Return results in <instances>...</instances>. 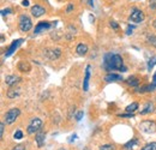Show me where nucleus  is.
Segmentation results:
<instances>
[{
  "mask_svg": "<svg viewBox=\"0 0 156 150\" xmlns=\"http://www.w3.org/2000/svg\"><path fill=\"white\" fill-rule=\"evenodd\" d=\"M103 66L105 70L107 71H113V70H119L121 72H125L127 69L124 66V60L121 55L115 54V53H108L105 55L103 59Z\"/></svg>",
  "mask_w": 156,
  "mask_h": 150,
  "instance_id": "1",
  "label": "nucleus"
},
{
  "mask_svg": "<svg viewBox=\"0 0 156 150\" xmlns=\"http://www.w3.org/2000/svg\"><path fill=\"white\" fill-rule=\"evenodd\" d=\"M42 126H43L42 120L39 119V118H34V119H31V121L29 123V125H28V127H27V132H28L29 134H35V133H37V132L41 131Z\"/></svg>",
  "mask_w": 156,
  "mask_h": 150,
  "instance_id": "2",
  "label": "nucleus"
},
{
  "mask_svg": "<svg viewBox=\"0 0 156 150\" xmlns=\"http://www.w3.org/2000/svg\"><path fill=\"white\" fill-rule=\"evenodd\" d=\"M139 130L144 133H154L156 132V123L153 120H143L139 124Z\"/></svg>",
  "mask_w": 156,
  "mask_h": 150,
  "instance_id": "3",
  "label": "nucleus"
},
{
  "mask_svg": "<svg viewBox=\"0 0 156 150\" xmlns=\"http://www.w3.org/2000/svg\"><path fill=\"white\" fill-rule=\"evenodd\" d=\"M33 28V23H31V19L29 16L27 15H20V29L22 31L27 33L29 30H31Z\"/></svg>",
  "mask_w": 156,
  "mask_h": 150,
  "instance_id": "4",
  "label": "nucleus"
},
{
  "mask_svg": "<svg viewBox=\"0 0 156 150\" xmlns=\"http://www.w3.org/2000/svg\"><path fill=\"white\" fill-rule=\"evenodd\" d=\"M20 115V111L18 108H12V109L7 111L6 114H5V124L6 125H10V124L15 123Z\"/></svg>",
  "mask_w": 156,
  "mask_h": 150,
  "instance_id": "5",
  "label": "nucleus"
},
{
  "mask_svg": "<svg viewBox=\"0 0 156 150\" xmlns=\"http://www.w3.org/2000/svg\"><path fill=\"white\" fill-rule=\"evenodd\" d=\"M144 17L145 16H144V13L140 10L133 9L132 12H131V15H130V20L133 22V23H142L144 20Z\"/></svg>",
  "mask_w": 156,
  "mask_h": 150,
  "instance_id": "6",
  "label": "nucleus"
},
{
  "mask_svg": "<svg viewBox=\"0 0 156 150\" xmlns=\"http://www.w3.org/2000/svg\"><path fill=\"white\" fill-rule=\"evenodd\" d=\"M44 13H46L44 7H42V6H40V5H34V6L31 7V15H33L35 18H39L41 16H43Z\"/></svg>",
  "mask_w": 156,
  "mask_h": 150,
  "instance_id": "7",
  "label": "nucleus"
},
{
  "mask_svg": "<svg viewBox=\"0 0 156 150\" xmlns=\"http://www.w3.org/2000/svg\"><path fill=\"white\" fill-rule=\"evenodd\" d=\"M89 80H90V65H87L85 76H84V79H83V90L84 91L89 90Z\"/></svg>",
  "mask_w": 156,
  "mask_h": 150,
  "instance_id": "8",
  "label": "nucleus"
},
{
  "mask_svg": "<svg viewBox=\"0 0 156 150\" xmlns=\"http://www.w3.org/2000/svg\"><path fill=\"white\" fill-rule=\"evenodd\" d=\"M46 55L48 56L49 60H55V59H59L60 55H61V51L59 48H54V49H48Z\"/></svg>",
  "mask_w": 156,
  "mask_h": 150,
  "instance_id": "9",
  "label": "nucleus"
},
{
  "mask_svg": "<svg viewBox=\"0 0 156 150\" xmlns=\"http://www.w3.org/2000/svg\"><path fill=\"white\" fill-rule=\"evenodd\" d=\"M35 142H36L39 148H42L44 145V142H46V133L43 131L37 132L36 136H35Z\"/></svg>",
  "mask_w": 156,
  "mask_h": 150,
  "instance_id": "10",
  "label": "nucleus"
},
{
  "mask_svg": "<svg viewBox=\"0 0 156 150\" xmlns=\"http://www.w3.org/2000/svg\"><path fill=\"white\" fill-rule=\"evenodd\" d=\"M23 42V38H20V40H16V41H13L12 43H11V46L9 47V51L5 53V56H10L17 48H18V46H20V43Z\"/></svg>",
  "mask_w": 156,
  "mask_h": 150,
  "instance_id": "11",
  "label": "nucleus"
},
{
  "mask_svg": "<svg viewBox=\"0 0 156 150\" xmlns=\"http://www.w3.org/2000/svg\"><path fill=\"white\" fill-rule=\"evenodd\" d=\"M20 80V77H17V76H6V78H5V83L9 85V87H15L18 82Z\"/></svg>",
  "mask_w": 156,
  "mask_h": 150,
  "instance_id": "12",
  "label": "nucleus"
},
{
  "mask_svg": "<svg viewBox=\"0 0 156 150\" xmlns=\"http://www.w3.org/2000/svg\"><path fill=\"white\" fill-rule=\"evenodd\" d=\"M88 51H89V48H88V46L85 43H79L76 47V52H77L78 55H85L88 53Z\"/></svg>",
  "mask_w": 156,
  "mask_h": 150,
  "instance_id": "13",
  "label": "nucleus"
},
{
  "mask_svg": "<svg viewBox=\"0 0 156 150\" xmlns=\"http://www.w3.org/2000/svg\"><path fill=\"white\" fill-rule=\"evenodd\" d=\"M49 28H51V24H49V23H47V22L39 23V24L36 25V28H35V34H39V33L43 31V30H48Z\"/></svg>",
  "mask_w": 156,
  "mask_h": 150,
  "instance_id": "14",
  "label": "nucleus"
},
{
  "mask_svg": "<svg viewBox=\"0 0 156 150\" xmlns=\"http://www.w3.org/2000/svg\"><path fill=\"white\" fill-rule=\"evenodd\" d=\"M20 94V88H10L9 90H7V97L9 98H15V97H18Z\"/></svg>",
  "mask_w": 156,
  "mask_h": 150,
  "instance_id": "15",
  "label": "nucleus"
},
{
  "mask_svg": "<svg viewBox=\"0 0 156 150\" xmlns=\"http://www.w3.org/2000/svg\"><path fill=\"white\" fill-rule=\"evenodd\" d=\"M105 80H106L107 83L117 82V80H121V76L115 75V73H108V75L105 77Z\"/></svg>",
  "mask_w": 156,
  "mask_h": 150,
  "instance_id": "16",
  "label": "nucleus"
},
{
  "mask_svg": "<svg viewBox=\"0 0 156 150\" xmlns=\"http://www.w3.org/2000/svg\"><path fill=\"white\" fill-rule=\"evenodd\" d=\"M126 83L129 84V85H131V87H133V88H137L138 85H139V79L135 77V76H131V77H129L127 79H126Z\"/></svg>",
  "mask_w": 156,
  "mask_h": 150,
  "instance_id": "17",
  "label": "nucleus"
},
{
  "mask_svg": "<svg viewBox=\"0 0 156 150\" xmlns=\"http://www.w3.org/2000/svg\"><path fill=\"white\" fill-rule=\"evenodd\" d=\"M154 103H151V102H148L145 106H144V108L140 111V114H149V113L154 112Z\"/></svg>",
  "mask_w": 156,
  "mask_h": 150,
  "instance_id": "18",
  "label": "nucleus"
},
{
  "mask_svg": "<svg viewBox=\"0 0 156 150\" xmlns=\"http://www.w3.org/2000/svg\"><path fill=\"white\" fill-rule=\"evenodd\" d=\"M17 67H18V70L22 71V72H28V71L30 70V65H29V62H27V61H20Z\"/></svg>",
  "mask_w": 156,
  "mask_h": 150,
  "instance_id": "19",
  "label": "nucleus"
},
{
  "mask_svg": "<svg viewBox=\"0 0 156 150\" xmlns=\"http://www.w3.org/2000/svg\"><path fill=\"white\" fill-rule=\"evenodd\" d=\"M137 144H138V139H132L131 142H129V143H126V144L124 145V149H125V150H131V149H133Z\"/></svg>",
  "mask_w": 156,
  "mask_h": 150,
  "instance_id": "20",
  "label": "nucleus"
},
{
  "mask_svg": "<svg viewBox=\"0 0 156 150\" xmlns=\"http://www.w3.org/2000/svg\"><path fill=\"white\" fill-rule=\"evenodd\" d=\"M138 103L137 102H133V103H131V105H129L127 107H126V112L127 113H133L135 111H137L138 109Z\"/></svg>",
  "mask_w": 156,
  "mask_h": 150,
  "instance_id": "21",
  "label": "nucleus"
},
{
  "mask_svg": "<svg viewBox=\"0 0 156 150\" xmlns=\"http://www.w3.org/2000/svg\"><path fill=\"white\" fill-rule=\"evenodd\" d=\"M140 150H156V142H151V143L145 144Z\"/></svg>",
  "mask_w": 156,
  "mask_h": 150,
  "instance_id": "22",
  "label": "nucleus"
},
{
  "mask_svg": "<svg viewBox=\"0 0 156 150\" xmlns=\"http://www.w3.org/2000/svg\"><path fill=\"white\" fill-rule=\"evenodd\" d=\"M98 150H117V148L114 144H103L98 148Z\"/></svg>",
  "mask_w": 156,
  "mask_h": 150,
  "instance_id": "23",
  "label": "nucleus"
},
{
  "mask_svg": "<svg viewBox=\"0 0 156 150\" xmlns=\"http://www.w3.org/2000/svg\"><path fill=\"white\" fill-rule=\"evenodd\" d=\"M155 65H156V58H151V59L148 61V70L150 71Z\"/></svg>",
  "mask_w": 156,
  "mask_h": 150,
  "instance_id": "24",
  "label": "nucleus"
},
{
  "mask_svg": "<svg viewBox=\"0 0 156 150\" xmlns=\"http://www.w3.org/2000/svg\"><path fill=\"white\" fill-rule=\"evenodd\" d=\"M15 139H22L23 138V132L20 131V130H18V131H16L15 132Z\"/></svg>",
  "mask_w": 156,
  "mask_h": 150,
  "instance_id": "25",
  "label": "nucleus"
},
{
  "mask_svg": "<svg viewBox=\"0 0 156 150\" xmlns=\"http://www.w3.org/2000/svg\"><path fill=\"white\" fill-rule=\"evenodd\" d=\"M4 131H5V123H1L0 124V137L2 138L4 136Z\"/></svg>",
  "mask_w": 156,
  "mask_h": 150,
  "instance_id": "26",
  "label": "nucleus"
},
{
  "mask_svg": "<svg viewBox=\"0 0 156 150\" xmlns=\"http://www.w3.org/2000/svg\"><path fill=\"white\" fill-rule=\"evenodd\" d=\"M149 42H150L151 45H154V46H156V36H154V35L149 36Z\"/></svg>",
  "mask_w": 156,
  "mask_h": 150,
  "instance_id": "27",
  "label": "nucleus"
},
{
  "mask_svg": "<svg viewBox=\"0 0 156 150\" xmlns=\"http://www.w3.org/2000/svg\"><path fill=\"white\" fill-rule=\"evenodd\" d=\"M12 150H25V147H24L23 144H17Z\"/></svg>",
  "mask_w": 156,
  "mask_h": 150,
  "instance_id": "28",
  "label": "nucleus"
},
{
  "mask_svg": "<svg viewBox=\"0 0 156 150\" xmlns=\"http://www.w3.org/2000/svg\"><path fill=\"white\" fill-rule=\"evenodd\" d=\"M119 116H120V118H133L135 115H133L132 113H131V114L129 113V114H119Z\"/></svg>",
  "mask_w": 156,
  "mask_h": 150,
  "instance_id": "29",
  "label": "nucleus"
},
{
  "mask_svg": "<svg viewBox=\"0 0 156 150\" xmlns=\"http://www.w3.org/2000/svg\"><path fill=\"white\" fill-rule=\"evenodd\" d=\"M150 7L151 9H156V0H150Z\"/></svg>",
  "mask_w": 156,
  "mask_h": 150,
  "instance_id": "30",
  "label": "nucleus"
},
{
  "mask_svg": "<svg viewBox=\"0 0 156 150\" xmlns=\"http://www.w3.org/2000/svg\"><path fill=\"white\" fill-rule=\"evenodd\" d=\"M72 10H73V5H72V4H70V5L67 6V9H66V12H67V13H70Z\"/></svg>",
  "mask_w": 156,
  "mask_h": 150,
  "instance_id": "31",
  "label": "nucleus"
},
{
  "mask_svg": "<svg viewBox=\"0 0 156 150\" xmlns=\"http://www.w3.org/2000/svg\"><path fill=\"white\" fill-rule=\"evenodd\" d=\"M10 12H11V10H10V9H5V10H2L1 15H2V16H5V15H9Z\"/></svg>",
  "mask_w": 156,
  "mask_h": 150,
  "instance_id": "32",
  "label": "nucleus"
},
{
  "mask_svg": "<svg viewBox=\"0 0 156 150\" xmlns=\"http://www.w3.org/2000/svg\"><path fill=\"white\" fill-rule=\"evenodd\" d=\"M82 116H83V112L80 111V112H78L77 115H76V120H80V119H82Z\"/></svg>",
  "mask_w": 156,
  "mask_h": 150,
  "instance_id": "33",
  "label": "nucleus"
},
{
  "mask_svg": "<svg viewBox=\"0 0 156 150\" xmlns=\"http://www.w3.org/2000/svg\"><path fill=\"white\" fill-rule=\"evenodd\" d=\"M111 25H112V27H113V28H114L115 30H117L118 28H119V25H118V23H115V22H113V20L111 22Z\"/></svg>",
  "mask_w": 156,
  "mask_h": 150,
  "instance_id": "34",
  "label": "nucleus"
},
{
  "mask_svg": "<svg viewBox=\"0 0 156 150\" xmlns=\"http://www.w3.org/2000/svg\"><path fill=\"white\" fill-rule=\"evenodd\" d=\"M29 4H30V2H29V0H23V1H22V5H23V6H25V7H27V6H29Z\"/></svg>",
  "mask_w": 156,
  "mask_h": 150,
  "instance_id": "35",
  "label": "nucleus"
},
{
  "mask_svg": "<svg viewBox=\"0 0 156 150\" xmlns=\"http://www.w3.org/2000/svg\"><path fill=\"white\" fill-rule=\"evenodd\" d=\"M153 85H154V88L156 89V73L154 75V77H153Z\"/></svg>",
  "mask_w": 156,
  "mask_h": 150,
  "instance_id": "36",
  "label": "nucleus"
},
{
  "mask_svg": "<svg viewBox=\"0 0 156 150\" xmlns=\"http://www.w3.org/2000/svg\"><path fill=\"white\" fill-rule=\"evenodd\" d=\"M132 29H133V27H131V28H129V30H127V35H130V34H132Z\"/></svg>",
  "mask_w": 156,
  "mask_h": 150,
  "instance_id": "37",
  "label": "nucleus"
},
{
  "mask_svg": "<svg viewBox=\"0 0 156 150\" xmlns=\"http://www.w3.org/2000/svg\"><path fill=\"white\" fill-rule=\"evenodd\" d=\"M88 4H89L90 6H94V2H93V0H88Z\"/></svg>",
  "mask_w": 156,
  "mask_h": 150,
  "instance_id": "38",
  "label": "nucleus"
},
{
  "mask_svg": "<svg viewBox=\"0 0 156 150\" xmlns=\"http://www.w3.org/2000/svg\"><path fill=\"white\" fill-rule=\"evenodd\" d=\"M153 25H154V28H156V19L154 20V23H153Z\"/></svg>",
  "mask_w": 156,
  "mask_h": 150,
  "instance_id": "39",
  "label": "nucleus"
},
{
  "mask_svg": "<svg viewBox=\"0 0 156 150\" xmlns=\"http://www.w3.org/2000/svg\"><path fill=\"white\" fill-rule=\"evenodd\" d=\"M60 150H65V149H60Z\"/></svg>",
  "mask_w": 156,
  "mask_h": 150,
  "instance_id": "40",
  "label": "nucleus"
}]
</instances>
